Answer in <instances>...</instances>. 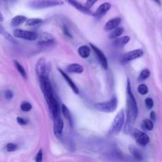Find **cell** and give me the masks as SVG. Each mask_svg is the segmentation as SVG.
Masks as SVG:
<instances>
[{
	"instance_id": "9a60e30c",
	"label": "cell",
	"mask_w": 162,
	"mask_h": 162,
	"mask_svg": "<svg viewBox=\"0 0 162 162\" xmlns=\"http://www.w3.org/2000/svg\"><path fill=\"white\" fill-rule=\"evenodd\" d=\"M61 75H62V77L65 79V80L66 82V83L68 84V85L70 87V88L72 89V90L74 91V93L76 94H78L79 93V88H77V85H75V84L74 82V81L70 79V77L67 74H66L65 72H63V70H62L60 69H58Z\"/></svg>"
},
{
	"instance_id": "60d3db41",
	"label": "cell",
	"mask_w": 162,
	"mask_h": 162,
	"mask_svg": "<svg viewBox=\"0 0 162 162\" xmlns=\"http://www.w3.org/2000/svg\"><path fill=\"white\" fill-rule=\"evenodd\" d=\"M4 20V18H3V16L2 15V13L1 12V11H0V22H3Z\"/></svg>"
},
{
	"instance_id": "d6986e66",
	"label": "cell",
	"mask_w": 162,
	"mask_h": 162,
	"mask_svg": "<svg viewBox=\"0 0 162 162\" xmlns=\"http://www.w3.org/2000/svg\"><path fill=\"white\" fill-rule=\"evenodd\" d=\"M64 127V123L62 119L60 117L55 118V124H54V131L56 135H60L63 131Z\"/></svg>"
},
{
	"instance_id": "e0dca14e",
	"label": "cell",
	"mask_w": 162,
	"mask_h": 162,
	"mask_svg": "<svg viewBox=\"0 0 162 162\" xmlns=\"http://www.w3.org/2000/svg\"><path fill=\"white\" fill-rule=\"evenodd\" d=\"M55 37L51 35L49 33L47 32H44L41 34L39 41V45H48L53 43L55 41Z\"/></svg>"
},
{
	"instance_id": "d590c367",
	"label": "cell",
	"mask_w": 162,
	"mask_h": 162,
	"mask_svg": "<svg viewBox=\"0 0 162 162\" xmlns=\"http://www.w3.org/2000/svg\"><path fill=\"white\" fill-rule=\"evenodd\" d=\"M42 156H43V153H42V150L41 149L36 156V162H42Z\"/></svg>"
},
{
	"instance_id": "ab89813d",
	"label": "cell",
	"mask_w": 162,
	"mask_h": 162,
	"mask_svg": "<svg viewBox=\"0 0 162 162\" xmlns=\"http://www.w3.org/2000/svg\"><path fill=\"white\" fill-rule=\"evenodd\" d=\"M4 32H5V31H4V27L1 24H0V34H3H3Z\"/></svg>"
},
{
	"instance_id": "30bf717a",
	"label": "cell",
	"mask_w": 162,
	"mask_h": 162,
	"mask_svg": "<svg viewBox=\"0 0 162 162\" xmlns=\"http://www.w3.org/2000/svg\"><path fill=\"white\" fill-rule=\"evenodd\" d=\"M89 45L90 47H91V48L94 52V53L95 55H96L100 64H101V65L102 66V67L104 70H107L108 68V60L105 55L103 53V52L101 50L98 48V47H96V46L93 45L92 43H90Z\"/></svg>"
},
{
	"instance_id": "277c9868",
	"label": "cell",
	"mask_w": 162,
	"mask_h": 162,
	"mask_svg": "<svg viewBox=\"0 0 162 162\" xmlns=\"http://www.w3.org/2000/svg\"><path fill=\"white\" fill-rule=\"evenodd\" d=\"M118 99L117 97H113L108 101L98 103L94 104V108L104 113L114 112L117 108Z\"/></svg>"
},
{
	"instance_id": "9c48e42d",
	"label": "cell",
	"mask_w": 162,
	"mask_h": 162,
	"mask_svg": "<svg viewBox=\"0 0 162 162\" xmlns=\"http://www.w3.org/2000/svg\"><path fill=\"white\" fill-rule=\"evenodd\" d=\"M132 135L136 139V141L140 146H145L148 144L150 141L149 136L145 132H142L139 130L134 129L132 131Z\"/></svg>"
},
{
	"instance_id": "3957f363",
	"label": "cell",
	"mask_w": 162,
	"mask_h": 162,
	"mask_svg": "<svg viewBox=\"0 0 162 162\" xmlns=\"http://www.w3.org/2000/svg\"><path fill=\"white\" fill-rule=\"evenodd\" d=\"M125 123V113L123 109H121L115 117L111 126L110 130L109 131V135H115L118 134Z\"/></svg>"
},
{
	"instance_id": "b9f144b4",
	"label": "cell",
	"mask_w": 162,
	"mask_h": 162,
	"mask_svg": "<svg viewBox=\"0 0 162 162\" xmlns=\"http://www.w3.org/2000/svg\"><path fill=\"white\" fill-rule=\"evenodd\" d=\"M153 1L156 3V4H158L159 6H161V1H160V0H153Z\"/></svg>"
},
{
	"instance_id": "52a82bcc",
	"label": "cell",
	"mask_w": 162,
	"mask_h": 162,
	"mask_svg": "<svg viewBox=\"0 0 162 162\" xmlns=\"http://www.w3.org/2000/svg\"><path fill=\"white\" fill-rule=\"evenodd\" d=\"M13 36L17 38L27 41H35L38 37L37 34L34 32L19 29V28L14 30Z\"/></svg>"
},
{
	"instance_id": "7a4b0ae2",
	"label": "cell",
	"mask_w": 162,
	"mask_h": 162,
	"mask_svg": "<svg viewBox=\"0 0 162 162\" xmlns=\"http://www.w3.org/2000/svg\"><path fill=\"white\" fill-rule=\"evenodd\" d=\"M62 0H31L28 6L33 9H44L63 4Z\"/></svg>"
},
{
	"instance_id": "2e32d148",
	"label": "cell",
	"mask_w": 162,
	"mask_h": 162,
	"mask_svg": "<svg viewBox=\"0 0 162 162\" xmlns=\"http://www.w3.org/2000/svg\"><path fill=\"white\" fill-rule=\"evenodd\" d=\"M66 71L70 74H81L84 72V67L78 63H72L67 66Z\"/></svg>"
},
{
	"instance_id": "4dcf8cb0",
	"label": "cell",
	"mask_w": 162,
	"mask_h": 162,
	"mask_svg": "<svg viewBox=\"0 0 162 162\" xmlns=\"http://www.w3.org/2000/svg\"><path fill=\"white\" fill-rule=\"evenodd\" d=\"M32 107L31 105V104L28 103V102H26V101L23 102L20 105V108H21L23 112H29L32 109Z\"/></svg>"
},
{
	"instance_id": "8fae6325",
	"label": "cell",
	"mask_w": 162,
	"mask_h": 162,
	"mask_svg": "<svg viewBox=\"0 0 162 162\" xmlns=\"http://www.w3.org/2000/svg\"><path fill=\"white\" fill-rule=\"evenodd\" d=\"M65 1L67 3H69L70 5L75 8L76 9H77V10H79V12H82V13L86 14V15H89L94 16V13L93 12H91L90 9L85 8L84 5H82V4L79 3L77 1H76V0H65Z\"/></svg>"
},
{
	"instance_id": "4316f807",
	"label": "cell",
	"mask_w": 162,
	"mask_h": 162,
	"mask_svg": "<svg viewBox=\"0 0 162 162\" xmlns=\"http://www.w3.org/2000/svg\"><path fill=\"white\" fill-rule=\"evenodd\" d=\"M61 110H62V113L63 114V116L66 119H67L68 121L69 122L71 126H72V116H71V114L68 108L66 107L65 104H63L62 107H61Z\"/></svg>"
},
{
	"instance_id": "484cf974",
	"label": "cell",
	"mask_w": 162,
	"mask_h": 162,
	"mask_svg": "<svg viewBox=\"0 0 162 162\" xmlns=\"http://www.w3.org/2000/svg\"><path fill=\"white\" fill-rule=\"evenodd\" d=\"M141 127H142V128L144 130L152 131L154 128L153 122L149 120V119H145L141 123Z\"/></svg>"
},
{
	"instance_id": "83f0119b",
	"label": "cell",
	"mask_w": 162,
	"mask_h": 162,
	"mask_svg": "<svg viewBox=\"0 0 162 162\" xmlns=\"http://www.w3.org/2000/svg\"><path fill=\"white\" fill-rule=\"evenodd\" d=\"M42 22H43V20L41 18H30L26 21V26L29 27L36 26L41 24Z\"/></svg>"
},
{
	"instance_id": "ffe728a7",
	"label": "cell",
	"mask_w": 162,
	"mask_h": 162,
	"mask_svg": "<svg viewBox=\"0 0 162 162\" xmlns=\"http://www.w3.org/2000/svg\"><path fill=\"white\" fill-rule=\"evenodd\" d=\"M131 40V37L128 36H125L117 38L113 41V45L115 46L116 47H119V48H121V47H123L125 45H126L128 42Z\"/></svg>"
},
{
	"instance_id": "ba28073f",
	"label": "cell",
	"mask_w": 162,
	"mask_h": 162,
	"mask_svg": "<svg viewBox=\"0 0 162 162\" xmlns=\"http://www.w3.org/2000/svg\"><path fill=\"white\" fill-rule=\"evenodd\" d=\"M46 103L48 105L50 110L52 114V115L56 118L59 117V104L56 99L55 98L54 95L45 98Z\"/></svg>"
},
{
	"instance_id": "ac0fdd59",
	"label": "cell",
	"mask_w": 162,
	"mask_h": 162,
	"mask_svg": "<svg viewBox=\"0 0 162 162\" xmlns=\"http://www.w3.org/2000/svg\"><path fill=\"white\" fill-rule=\"evenodd\" d=\"M130 153L134 157V158L137 161H142L144 160V155L142 152L134 146H130L128 147Z\"/></svg>"
},
{
	"instance_id": "4fadbf2b",
	"label": "cell",
	"mask_w": 162,
	"mask_h": 162,
	"mask_svg": "<svg viewBox=\"0 0 162 162\" xmlns=\"http://www.w3.org/2000/svg\"><path fill=\"white\" fill-rule=\"evenodd\" d=\"M122 22V19L120 17H115L108 20L104 26V30L106 32H109L117 28Z\"/></svg>"
},
{
	"instance_id": "d4e9b609",
	"label": "cell",
	"mask_w": 162,
	"mask_h": 162,
	"mask_svg": "<svg viewBox=\"0 0 162 162\" xmlns=\"http://www.w3.org/2000/svg\"><path fill=\"white\" fill-rule=\"evenodd\" d=\"M13 64H14V65H15L17 70L18 71V72L20 73V75L22 76L23 78H24L25 79H27V73L26 72L24 68H23V66L21 65V64L19 63L18 61H17L15 60H13Z\"/></svg>"
},
{
	"instance_id": "8d00e7d4",
	"label": "cell",
	"mask_w": 162,
	"mask_h": 162,
	"mask_svg": "<svg viewBox=\"0 0 162 162\" xmlns=\"http://www.w3.org/2000/svg\"><path fill=\"white\" fill-rule=\"evenodd\" d=\"M17 122L20 126H25V125L27 124V123H28V121L27 120H26L25 118H23L21 117H17Z\"/></svg>"
},
{
	"instance_id": "cb8c5ba5",
	"label": "cell",
	"mask_w": 162,
	"mask_h": 162,
	"mask_svg": "<svg viewBox=\"0 0 162 162\" xmlns=\"http://www.w3.org/2000/svg\"><path fill=\"white\" fill-rule=\"evenodd\" d=\"M150 74H151L150 70L147 69H144L142 70L139 74V76H138L137 80L139 82H143V81L149 78Z\"/></svg>"
},
{
	"instance_id": "f546056e",
	"label": "cell",
	"mask_w": 162,
	"mask_h": 162,
	"mask_svg": "<svg viewBox=\"0 0 162 162\" xmlns=\"http://www.w3.org/2000/svg\"><path fill=\"white\" fill-rule=\"evenodd\" d=\"M3 36L4 37V38H5L6 39L9 41V42H11L12 43H13V44H17L18 43V41L15 39V38L14 37H13V36L9 34V33H8V32H4L3 34Z\"/></svg>"
},
{
	"instance_id": "f35d334b",
	"label": "cell",
	"mask_w": 162,
	"mask_h": 162,
	"mask_svg": "<svg viewBox=\"0 0 162 162\" xmlns=\"http://www.w3.org/2000/svg\"><path fill=\"white\" fill-rule=\"evenodd\" d=\"M156 118H157V117H156V113L154 111L151 112V113H150V120L154 122H156Z\"/></svg>"
},
{
	"instance_id": "5b68a950",
	"label": "cell",
	"mask_w": 162,
	"mask_h": 162,
	"mask_svg": "<svg viewBox=\"0 0 162 162\" xmlns=\"http://www.w3.org/2000/svg\"><path fill=\"white\" fill-rule=\"evenodd\" d=\"M39 81L41 89L43 93L45 98H47L53 95V88L50 82L49 77L47 76H42L39 77Z\"/></svg>"
},
{
	"instance_id": "603a6c76",
	"label": "cell",
	"mask_w": 162,
	"mask_h": 162,
	"mask_svg": "<svg viewBox=\"0 0 162 162\" xmlns=\"http://www.w3.org/2000/svg\"><path fill=\"white\" fill-rule=\"evenodd\" d=\"M123 32H124L123 27H118L111 32L110 34H109V39H117L122 35Z\"/></svg>"
},
{
	"instance_id": "7c38bea8",
	"label": "cell",
	"mask_w": 162,
	"mask_h": 162,
	"mask_svg": "<svg viewBox=\"0 0 162 162\" xmlns=\"http://www.w3.org/2000/svg\"><path fill=\"white\" fill-rule=\"evenodd\" d=\"M111 7L112 4L108 2H106L101 4V5L98 8L96 11L94 13V17L99 18L103 17L109 9H110Z\"/></svg>"
},
{
	"instance_id": "44dd1931",
	"label": "cell",
	"mask_w": 162,
	"mask_h": 162,
	"mask_svg": "<svg viewBox=\"0 0 162 162\" xmlns=\"http://www.w3.org/2000/svg\"><path fill=\"white\" fill-rule=\"evenodd\" d=\"M27 18L26 17L23 15H17L14 17L11 20V25L13 27H18L23 24L24 22H26Z\"/></svg>"
},
{
	"instance_id": "d6a6232c",
	"label": "cell",
	"mask_w": 162,
	"mask_h": 162,
	"mask_svg": "<svg viewBox=\"0 0 162 162\" xmlns=\"http://www.w3.org/2000/svg\"><path fill=\"white\" fill-rule=\"evenodd\" d=\"M98 1V0H86V2H85L84 4V7L86 8L90 9V8H91Z\"/></svg>"
},
{
	"instance_id": "74e56055",
	"label": "cell",
	"mask_w": 162,
	"mask_h": 162,
	"mask_svg": "<svg viewBox=\"0 0 162 162\" xmlns=\"http://www.w3.org/2000/svg\"><path fill=\"white\" fill-rule=\"evenodd\" d=\"M4 96L7 99H11L13 97V93L10 90H7L4 93Z\"/></svg>"
},
{
	"instance_id": "7402d4cb",
	"label": "cell",
	"mask_w": 162,
	"mask_h": 162,
	"mask_svg": "<svg viewBox=\"0 0 162 162\" xmlns=\"http://www.w3.org/2000/svg\"><path fill=\"white\" fill-rule=\"evenodd\" d=\"M78 53L82 58H88L90 54V50L88 46H81L78 49Z\"/></svg>"
},
{
	"instance_id": "f1b7e54d",
	"label": "cell",
	"mask_w": 162,
	"mask_h": 162,
	"mask_svg": "<svg viewBox=\"0 0 162 162\" xmlns=\"http://www.w3.org/2000/svg\"><path fill=\"white\" fill-rule=\"evenodd\" d=\"M137 91L141 95H146L148 93L149 89L146 84H141L138 85Z\"/></svg>"
},
{
	"instance_id": "1f68e13d",
	"label": "cell",
	"mask_w": 162,
	"mask_h": 162,
	"mask_svg": "<svg viewBox=\"0 0 162 162\" xmlns=\"http://www.w3.org/2000/svg\"><path fill=\"white\" fill-rule=\"evenodd\" d=\"M145 105L146 107L148 109H151L153 108V106H154V101L152 98H147L145 99Z\"/></svg>"
},
{
	"instance_id": "e575fe53",
	"label": "cell",
	"mask_w": 162,
	"mask_h": 162,
	"mask_svg": "<svg viewBox=\"0 0 162 162\" xmlns=\"http://www.w3.org/2000/svg\"><path fill=\"white\" fill-rule=\"evenodd\" d=\"M17 149V146L13 143H9L7 146V150L8 152L15 151Z\"/></svg>"
},
{
	"instance_id": "8992f818",
	"label": "cell",
	"mask_w": 162,
	"mask_h": 162,
	"mask_svg": "<svg viewBox=\"0 0 162 162\" xmlns=\"http://www.w3.org/2000/svg\"><path fill=\"white\" fill-rule=\"evenodd\" d=\"M144 55V51L141 49L130 51L123 55L120 58V62L122 64H126L129 61L141 58Z\"/></svg>"
},
{
	"instance_id": "836d02e7",
	"label": "cell",
	"mask_w": 162,
	"mask_h": 162,
	"mask_svg": "<svg viewBox=\"0 0 162 162\" xmlns=\"http://www.w3.org/2000/svg\"><path fill=\"white\" fill-rule=\"evenodd\" d=\"M63 34L66 37H68L69 38H70V39H72L73 36L72 34V33L70 32V31H69L68 27H66V26H63Z\"/></svg>"
},
{
	"instance_id": "5bb4252c",
	"label": "cell",
	"mask_w": 162,
	"mask_h": 162,
	"mask_svg": "<svg viewBox=\"0 0 162 162\" xmlns=\"http://www.w3.org/2000/svg\"><path fill=\"white\" fill-rule=\"evenodd\" d=\"M46 67V63L45 59L44 58H41L37 61L36 65V72L38 78L42 77V76H45Z\"/></svg>"
},
{
	"instance_id": "6da1fadb",
	"label": "cell",
	"mask_w": 162,
	"mask_h": 162,
	"mask_svg": "<svg viewBox=\"0 0 162 162\" xmlns=\"http://www.w3.org/2000/svg\"><path fill=\"white\" fill-rule=\"evenodd\" d=\"M127 118L124 126V131L126 134L131 132L134 127L138 115V107L136 99L133 94L129 79L127 80Z\"/></svg>"
}]
</instances>
